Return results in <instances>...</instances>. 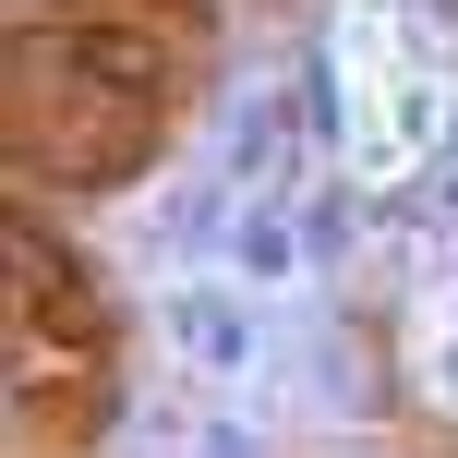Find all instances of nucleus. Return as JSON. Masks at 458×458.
<instances>
[{
    "mask_svg": "<svg viewBox=\"0 0 458 458\" xmlns=\"http://www.w3.org/2000/svg\"><path fill=\"white\" fill-rule=\"evenodd\" d=\"M338 85L362 97V121H350V157L386 182V169H411L422 121H435V61H411V48L386 37V13H350L338 24Z\"/></svg>",
    "mask_w": 458,
    "mask_h": 458,
    "instance_id": "1",
    "label": "nucleus"
},
{
    "mask_svg": "<svg viewBox=\"0 0 458 458\" xmlns=\"http://www.w3.org/2000/svg\"><path fill=\"white\" fill-rule=\"evenodd\" d=\"M182 338H193V362H242V314L229 301H182Z\"/></svg>",
    "mask_w": 458,
    "mask_h": 458,
    "instance_id": "2",
    "label": "nucleus"
}]
</instances>
